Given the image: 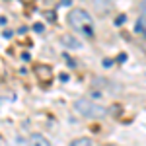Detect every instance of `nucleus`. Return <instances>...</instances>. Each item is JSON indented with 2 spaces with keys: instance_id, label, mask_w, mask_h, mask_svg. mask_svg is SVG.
Returning a JSON list of instances; mask_svg holds the SVG:
<instances>
[{
  "instance_id": "20e7f679",
  "label": "nucleus",
  "mask_w": 146,
  "mask_h": 146,
  "mask_svg": "<svg viewBox=\"0 0 146 146\" xmlns=\"http://www.w3.org/2000/svg\"><path fill=\"white\" fill-rule=\"evenodd\" d=\"M37 74H39V80H43V82H49V80L53 78L51 76V66H47V64L37 66Z\"/></svg>"
},
{
  "instance_id": "f257e3e1",
  "label": "nucleus",
  "mask_w": 146,
  "mask_h": 146,
  "mask_svg": "<svg viewBox=\"0 0 146 146\" xmlns=\"http://www.w3.org/2000/svg\"><path fill=\"white\" fill-rule=\"evenodd\" d=\"M68 23L72 25V29H76L84 35H94V20L86 10L82 8H72L68 12Z\"/></svg>"
},
{
  "instance_id": "f03ea898",
  "label": "nucleus",
  "mask_w": 146,
  "mask_h": 146,
  "mask_svg": "<svg viewBox=\"0 0 146 146\" xmlns=\"http://www.w3.org/2000/svg\"><path fill=\"white\" fill-rule=\"evenodd\" d=\"M74 111L80 113L82 117H88V119H103L107 115V109L103 105L88 100V98H78L74 101Z\"/></svg>"
},
{
  "instance_id": "6e6552de",
  "label": "nucleus",
  "mask_w": 146,
  "mask_h": 146,
  "mask_svg": "<svg viewBox=\"0 0 146 146\" xmlns=\"http://www.w3.org/2000/svg\"><path fill=\"white\" fill-rule=\"evenodd\" d=\"M140 12H142V18L146 20V0L142 2V4H140Z\"/></svg>"
},
{
  "instance_id": "9d476101",
  "label": "nucleus",
  "mask_w": 146,
  "mask_h": 146,
  "mask_svg": "<svg viewBox=\"0 0 146 146\" xmlns=\"http://www.w3.org/2000/svg\"><path fill=\"white\" fill-rule=\"evenodd\" d=\"M23 2H31V0H23Z\"/></svg>"
},
{
  "instance_id": "39448f33",
  "label": "nucleus",
  "mask_w": 146,
  "mask_h": 146,
  "mask_svg": "<svg viewBox=\"0 0 146 146\" xmlns=\"http://www.w3.org/2000/svg\"><path fill=\"white\" fill-rule=\"evenodd\" d=\"M29 146H51V142L47 140L45 136H41V135H33L31 138H29Z\"/></svg>"
},
{
  "instance_id": "423d86ee",
  "label": "nucleus",
  "mask_w": 146,
  "mask_h": 146,
  "mask_svg": "<svg viewBox=\"0 0 146 146\" xmlns=\"http://www.w3.org/2000/svg\"><path fill=\"white\" fill-rule=\"evenodd\" d=\"M70 146H94V144H92L90 138H76L70 142Z\"/></svg>"
},
{
  "instance_id": "7ed1b4c3",
  "label": "nucleus",
  "mask_w": 146,
  "mask_h": 146,
  "mask_svg": "<svg viewBox=\"0 0 146 146\" xmlns=\"http://www.w3.org/2000/svg\"><path fill=\"white\" fill-rule=\"evenodd\" d=\"M60 41H62V45L68 47V49H80V47H82V43H80L76 37H72V35H62Z\"/></svg>"
},
{
  "instance_id": "0eeeda50",
  "label": "nucleus",
  "mask_w": 146,
  "mask_h": 146,
  "mask_svg": "<svg viewBox=\"0 0 146 146\" xmlns=\"http://www.w3.org/2000/svg\"><path fill=\"white\" fill-rule=\"evenodd\" d=\"M33 29L37 31V33H43V29H45V27H43V23H35V25H33Z\"/></svg>"
},
{
  "instance_id": "1a4fd4ad",
  "label": "nucleus",
  "mask_w": 146,
  "mask_h": 146,
  "mask_svg": "<svg viewBox=\"0 0 146 146\" xmlns=\"http://www.w3.org/2000/svg\"><path fill=\"white\" fill-rule=\"evenodd\" d=\"M123 22H125V16H119V18L115 20V23H117V25H119V23H123Z\"/></svg>"
}]
</instances>
